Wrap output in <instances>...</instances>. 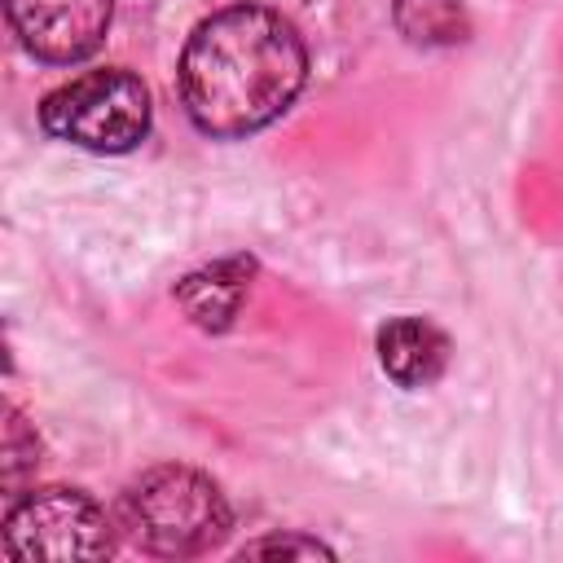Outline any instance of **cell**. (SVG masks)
I'll list each match as a JSON object with an SVG mask.
<instances>
[{"mask_svg":"<svg viewBox=\"0 0 563 563\" xmlns=\"http://www.w3.org/2000/svg\"><path fill=\"white\" fill-rule=\"evenodd\" d=\"M119 523L150 554L194 559L224 541L233 510L211 475L194 466H154L123 488Z\"/></svg>","mask_w":563,"mask_h":563,"instance_id":"cell-2","label":"cell"},{"mask_svg":"<svg viewBox=\"0 0 563 563\" xmlns=\"http://www.w3.org/2000/svg\"><path fill=\"white\" fill-rule=\"evenodd\" d=\"M303 84V35L264 4L211 13L180 53V101L194 128L220 141L251 136L282 119Z\"/></svg>","mask_w":563,"mask_h":563,"instance_id":"cell-1","label":"cell"},{"mask_svg":"<svg viewBox=\"0 0 563 563\" xmlns=\"http://www.w3.org/2000/svg\"><path fill=\"white\" fill-rule=\"evenodd\" d=\"M4 13L31 57L48 66H75L101 48L114 0H4Z\"/></svg>","mask_w":563,"mask_h":563,"instance_id":"cell-5","label":"cell"},{"mask_svg":"<svg viewBox=\"0 0 563 563\" xmlns=\"http://www.w3.org/2000/svg\"><path fill=\"white\" fill-rule=\"evenodd\" d=\"M35 453H40L35 435L26 440V422H22V413L9 409V435H4V484H9V497H18V479H22V471L40 462Z\"/></svg>","mask_w":563,"mask_h":563,"instance_id":"cell-10","label":"cell"},{"mask_svg":"<svg viewBox=\"0 0 563 563\" xmlns=\"http://www.w3.org/2000/svg\"><path fill=\"white\" fill-rule=\"evenodd\" d=\"M391 22L409 44L422 48H453L471 35V18L462 0H396Z\"/></svg>","mask_w":563,"mask_h":563,"instance_id":"cell-8","label":"cell"},{"mask_svg":"<svg viewBox=\"0 0 563 563\" xmlns=\"http://www.w3.org/2000/svg\"><path fill=\"white\" fill-rule=\"evenodd\" d=\"M246 277H251V260H224L185 277L176 299L202 330H224L246 299Z\"/></svg>","mask_w":563,"mask_h":563,"instance_id":"cell-7","label":"cell"},{"mask_svg":"<svg viewBox=\"0 0 563 563\" xmlns=\"http://www.w3.org/2000/svg\"><path fill=\"white\" fill-rule=\"evenodd\" d=\"M378 361L400 387H431L449 365V334L422 317H396L378 330Z\"/></svg>","mask_w":563,"mask_h":563,"instance_id":"cell-6","label":"cell"},{"mask_svg":"<svg viewBox=\"0 0 563 563\" xmlns=\"http://www.w3.org/2000/svg\"><path fill=\"white\" fill-rule=\"evenodd\" d=\"M40 123L66 145L123 154L150 132V88L132 70H88L44 97Z\"/></svg>","mask_w":563,"mask_h":563,"instance_id":"cell-3","label":"cell"},{"mask_svg":"<svg viewBox=\"0 0 563 563\" xmlns=\"http://www.w3.org/2000/svg\"><path fill=\"white\" fill-rule=\"evenodd\" d=\"M242 559H334V550L303 532H277L242 545Z\"/></svg>","mask_w":563,"mask_h":563,"instance_id":"cell-9","label":"cell"},{"mask_svg":"<svg viewBox=\"0 0 563 563\" xmlns=\"http://www.w3.org/2000/svg\"><path fill=\"white\" fill-rule=\"evenodd\" d=\"M4 550L13 559H106L114 550V528L106 510L79 488H35L9 501Z\"/></svg>","mask_w":563,"mask_h":563,"instance_id":"cell-4","label":"cell"}]
</instances>
